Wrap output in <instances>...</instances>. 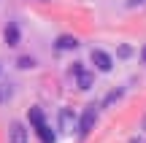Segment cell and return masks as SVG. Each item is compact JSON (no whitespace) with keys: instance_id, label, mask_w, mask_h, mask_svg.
<instances>
[{"instance_id":"cell-1","label":"cell","mask_w":146,"mask_h":143,"mask_svg":"<svg viewBox=\"0 0 146 143\" xmlns=\"http://www.w3.org/2000/svg\"><path fill=\"white\" fill-rule=\"evenodd\" d=\"M95 122H98V108H95V105H87V108H84V113H81V119H78V132H81V135H89V132H92V127H95Z\"/></svg>"},{"instance_id":"cell-2","label":"cell","mask_w":146,"mask_h":143,"mask_svg":"<svg viewBox=\"0 0 146 143\" xmlns=\"http://www.w3.org/2000/svg\"><path fill=\"white\" fill-rule=\"evenodd\" d=\"M92 65L100 70V73H108V70L114 68V59H111L106 51H100V49H92Z\"/></svg>"},{"instance_id":"cell-3","label":"cell","mask_w":146,"mask_h":143,"mask_svg":"<svg viewBox=\"0 0 146 143\" xmlns=\"http://www.w3.org/2000/svg\"><path fill=\"white\" fill-rule=\"evenodd\" d=\"M27 140H30V135H27L25 124H22V122H14L8 127V143H27Z\"/></svg>"},{"instance_id":"cell-4","label":"cell","mask_w":146,"mask_h":143,"mask_svg":"<svg viewBox=\"0 0 146 143\" xmlns=\"http://www.w3.org/2000/svg\"><path fill=\"white\" fill-rule=\"evenodd\" d=\"M70 73L76 76L78 89H89V86H92V73H87V70L81 68V62H76V65H73V70H70Z\"/></svg>"},{"instance_id":"cell-5","label":"cell","mask_w":146,"mask_h":143,"mask_svg":"<svg viewBox=\"0 0 146 143\" xmlns=\"http://www.w3.org/2000/svg\"><path fill=\"white\" fill-rule=\"evenodd\" d=\"M54 46H57V51H73V49H78V41L73 35H60Z\"/></svg>"},{"instance_id":"cell-6","label":"cell","mask_w":146,"mask_h":143,"mask_svg":"<svg viewBox=\"0 0 146 143\" xmlns=\"http://www.w3.org/2000/svg\"><path fill=\"white\" fill-rule=\"evenodd\" d=\"M3 35H5V43H8V46H19V27H16L14 22H8Z\"/></svg>"},{"instance_id":"cell-7","label":"cell","mask_w":146,"mask_h":143,"mask_svg":"<svg viewBox=\"0 0 146 143\" xmlns=\"http://www.w3.org/2000/svg\"><path fill=\"white\" fill-rule=\"evenodd\" d=\"M35 132H38V138H41V143H54V132H52V127H49L46 122H43V124H38V127H35Z\"/></svg>"},{"instance_id":"cell-8","label":"cell","mask_w":146,"mask_h":143,"mask_svg":"<svg viewBox=\"0 0 146 143\" xmlns=\"http://www.w3.org/2000/svg\"><path fill=\"white\" fill-rule=\"evenodd\" d=\"M60 124H62L65 132H73V113H70V108H62V111H60Z\"/></svg>"},{"instance_id":"cell-9","label":"cell","mask_w":146,"mask_h":143,"mask_svg":"<svg viewBox=\"0 0 146 143\" xmlns=\"http://www.w3.org/2000/svg\"><path fill=\"white\" fill-rule=\"evenodd\" d=\"M27 119H30V124H33V127H38V124H43V122H46V119H43V111H41V108H30Z\"/></svg>"},{"instance_id":"cell-10","label":"cell","mask_w":146,"mask_h":143,"mask_svg":"<svg viewBox=\"0 0 146 143\" xmlns=\"http://www.w3.org/2000/svg\"><path fill=\"white\" fill-rule=\"evenodd\" d=\"M16 65H19L22 70H27V68H35V59H33V57H19V62H16Z\"/></svg>"},{"instance_id":"cell-11","label":"cell","mask_w":146,"mask_h":143,"mask_svg":"<svg viewBox=\"0 0 146 143\" xmlns=\"http://www.w3.org/2000/svg\"><path fill=\"white\" fill-rule=\"evenodd\" d=\"M119 97H122V92H111V95L106 97V105H111V103H114V100H119Z\"/></svg>"},{"instance_id":"cell-12","label":"cell","mask_w":146,"mask_h":143,"mask_svg":"<svg viewBox=\"0 0 146 143\" xmlns=\"http://www.w3.org/2000/svg\"><path fill=\"white\" fill-rule=\"evenodd\" d=\"M8 97H11V89H8V86H0V103L8 100Z\"/></svg>"},{"instance_id":"cell-13","label":"cell","mask_w":146,"mask_h":143,"mask_svg":"<svg viewBox=\"0 0 146 143\" xmlns=\"http://www.w3.org/2000/svg\"><path fill=\"white\" fill-rule=\"evenodd\" d=\"M119 54H122V57H130L133 49H130V46H122V49H119Z\"/></svg>"},{"instance_id":"cell-14","label":"cell","mask_w":146,"mask_h":143,"mask_svg":"<svg viewBox=\"0 0 146 143\" xmlns=\"http://www.w3.org/2000/svg\"><path fill=\"white\" fill-rule=\"evenodd\" d=\"M141 59H143V62H146V46L141 49Z\"/></svg>"},{"instance_id":"cell-15","label":"cell","mask_w":146,"mask_h":143,"mask_svg":"<svg viewBox=\"0 0 146 143\" xmlns=\"http://www.w3.org/2000/svg\"><path fill=\"white\" fill-rule=\"evenodd\" d=\"M138 3H146V0H138Z\"/></svg>"}]
</instances>
